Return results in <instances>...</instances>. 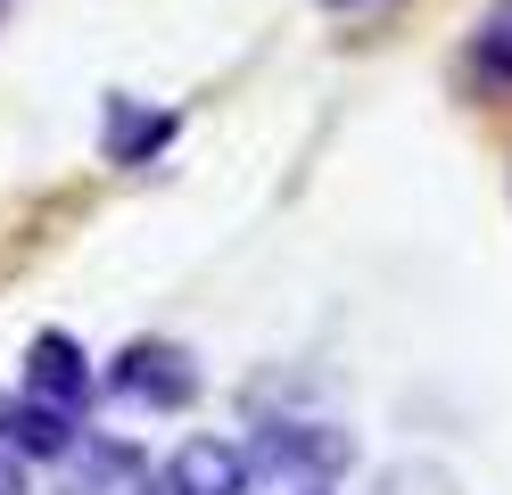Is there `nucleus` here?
<instances>
[{
  "label": "nucleus",
  "instance_id": "4",
  "mask_svg": "<svg viewBox=\"0 0 512 495\" xmlns=\"http://www.w3.org/2000/svg\"><path fill=\"white\" fill-rule=\"evenodd\" d=\"M91 388H100V372H91V355L67 339V330H34V347H25V396H42V405L83 421Z\"/></svg>",
  "mask_w": 512,
  "mask_h": 495
},
{
  "label": "nucleus",
  "instance_id": "2",
  "mask_svg": "<svg viewBox=\"0 0 512 495\" xmlns=\"http://www.w3.org/2000/svg\"><path fill=\"white\" fill-rule=\"evenodd\" d=\"M108 380H116V396H133V405H149V413H182L190 396H199V363H190V347H174V339H133L108 363Z\"/></svg>",
  "mask_w": 512,
  "mask_h": 495
},
{
  "label": "nucleus",
  "instance_id": "10",
  "mask_svg": "<svg viewBox=\"0 0 512 495\" xmlns=\"http://www.w3.org/2000/svg\"><path fill=\"white\" fill-rule=\"evenodd\" d=\"M0 429H9V396H0Z\"/></svg>",
  "mask_w": 512,
  "mask_h": 495
},
{
  "label": "nucleus",
  "instance_id": "9",
  "mask_svg": "<svg viewBox=\"0 0 512 495\" xmlns=\"http://www.w3.org/2000/svg\"><path fill=\"white\" fill-rule=\"evenodd\" d=\"M0 495H25V462H17L9 446H0Z\"/></svg>",
  "mask_w": 512,
  "mask_h": 495
},
{
  "label": "nucleus",
  "instance_id": "1",
  "mask_svg": "<svg viewBox=\"0 0 512 495\" xmlns=\"http://www.w3.org/2000/svg\"><path fill=\"white\" fill-rule=\"evenodd\" d=\"M248 462H256V479H273V487H331L347 462H356V438H347L339 421H265L248 438Z\"/></svg>",
  "mask_w": 512,
  "mask_h": 495
},
{
  "label": "nucleus",
  "instance_id": "6",
  "mask_svg": "<svg viewBox=\"0 0 512 495\" xmlns=\"http://www.w3.org/2000/svg\"><path fill=\"white\" fill-rule=\"evenodd\" d=\"M75 413H58V405H42V396H17L9 405V429H0V446H9L17 462H67L83 438H75Z\"/></svg>",
  "mask_w": 512,
  "mask_h": 495
},
{
  "label": "nucleus",
  "instance_id": "11",
  "mask_svg": "<svg viewBox=\"0 0 512 495\" xmlns=\"http://www.w3.org/2000/svg\"><path fill=\"white\" fill-rule=\"evenodd\" d=\"M298 495H331V487H298Z\"/></svg>",
  "mask_w": 512,
  "mask_h": 495
},
{
  "label": "nucleus",
  "instance_id": "7",
  "mask_svg": "<svg viewBox=\"0 0 512 495\" xmlns=\"http://www.w3.org/2000/svg\"><path fill=\"white\" fill-rule=\"evenodd\" d=\"M166 141H174V116L166 108H133L124 91L108 99V157L116 165H141L149 149H166Z\"/></svg>",
  "mask_w": 512,
  "mask_h": 495
},
{
  "label": "nucleus",
  "instance_id": "5",
  "mask_svg": "<svg viewBox=\"0 0 512 495\" xmlns=\"http://www.w3.org/2000/svg\"><path fill=\"white\" fill-rule=\"evenodd\" d=\"M58 495H157V471H149V454L124 446V438H83L67 454Z\"/></svg>",
  "mask_w": 512,
  "mask_h": 495
},
{
  "label": "nucleus",
  "instance_id": "3",
  "mask_svg": "<svg viewBox=\"0 0 512 495\" xmlns=\"http://www.w3.org/2000/svg\"><path fill=\"white\" fill-rule=\"evenodd\" d=\"M248 487H256V462L232 438H182L157 471V495H248Z\"/></svg>",
  "mask_w": 512,
  "mask_h": 495
},
{
  "label": "nucleus",
  "instance_id": "12",
  "mask_svg": "<svg viewBox=\"0 0 512 495\" xmlns=\"http://www.w3.org/2000/svg\"><path fill=\"white\" fill-rule=\"evenodd\" d=\"M331 9H356V0H331Z\"/></svg>",
  "mask_w": 512,
  "mask_h": 495
},
{
  "label": "nucleus",
  "instance_id": "8",
  "mask_svg": "<svg viewBox=\"0 0 512 495\" xmlns=\"http://www.w3.org/2000/svg\"><path fill=\"white\" fill-rule=\"evenodd\" d=\"M471 66H479V75H496V83H512V0H496V9L479 17V42H471Z\"/></svg>",
  "mask_w": 512,
  "mask_h": 495
}]
</instances>
